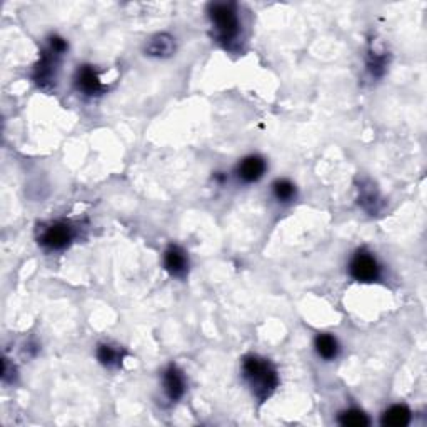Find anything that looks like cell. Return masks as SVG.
Segmentation results:
<instances>
[{"label":"cell","mask_w":427,"mask_h":427,"mask_svg":"<svg viewBox=\"0 0 427 427\" xmlns=\"http://www.w3.org/2000/svg\"><path fill=\"white\" fill-rule=\"evenodd\" d=\"M242 377L251 387L252 394L261 402H264L279 387V374L275 365L269 359L257 354H249L241 364Z\"/></svg>","instance_id":"1"},{"label":"cell","mask_w":427,"mask_h":427,"mask_svg":"<svg viewBox=\"0 0 427 427\" xmlns=\"http://www.w3.org/2000/svg\"><path fill=\"white\" fill-rule=\"evenodd\" d=\"M207 16L212 25L215 40L220 42L224 47L231 49L234 42L241 34V21L236 4L232 2H215L209 4Z\"/></svg>","instance_id":"2"},{"label":"cell","mask_w":427,"mask_h":427,"mask_svg":"<svg viewBox=\"0 0 427 427\" xmlns=\"http://www.w3.org/2000/svg\"><path fill=\"white\" fill-rule=\"evenodd\" d=\"M69 44L67 40L62 39L59 35H52L49 39V44L44 50H42L39 62H37L34 69V81L39 84L40 87L50 86L57 77V70L62 60L64 54L67 52Z\"/></svg>","instance_id":"3"},{"label":"cell","mask_w":427,"mask_h":427,"mask_svg":"<svg viewBox=\"0 0 427 427\" xmlns=\"http://www.w3.org/2000/svg\"><path fill=\"white\" fill-rule=\"evenodd\" d=\"M382 274V267L379 261L368 249H358L349 261V275L355 283L370 284L379 280Z\"/></svg>","instance_id":"4"},{"label":"cell","mask_w":427,"mask_h":427,"mask_svg":"<svg viewBox=\"0 0 427 427\" xmlns=\"http://www.w3.org/2000/svg\"><path fill=\"white\" fill-rule=\"evenodd\" d=\"M75 239V229L67 220H54L44 225L39 234V244L47 251H64Z\"/></svg>","instance_id":"5"},{"label":"cell","mask_w":427,"mask_h":427,"mask_svg":"<svg viewBox=\"0 0 427 427\" xmlns=\"http://www.w3.org/2000/svg\"><path fill=\"white\" fill-rule=\"evenodd\" d=\"M74 86L79 92L87 97L101 96L106 91V84L102 82L101 75H98L93 65H81L75 70Z\"/></svg>","instance_id":"6"},{"label":"cell","mask_w":427,"mask_h":427,"mask_svg":"<svg viewBox=\"0 0 427 427\" xmlns=\"http://www.w3.org/2000/svg\"><path fill=\"white\" fill-rule=\"evenodd\" d=\"M162 391L171 402H177L186 394L184 372L176 364L167 365L162 372Z\"/></svg>","instance_id":"7"},{"label":"cell","mask_w":427,"mask_h":427,"mask_svg":"<svg viewBox=\"0 0 427 427\" xmlns=\"http://www.w3.org/2000/svg\"><path fill=\"white\" fill-rule=\"evenodd\" d=\"M164 269H166L172 278H186L189 271V257L186 251L179 246H169L164 252Z\"/></svg>","instance_id":"8"},{"label":"cell","mask_w":427,"mask_h":427,"mask_svg":"<svg viewBox=\"0 0 427 427\" xmlns=\"http://www.w3.org/2000/svg\"><path fill=\"white\" fill-rule=\"evenodd\" d=\"M267 164L261 156H247L244 157L236 169V173L239 181H242L244 184H252L262 179V176L266 173Z\"/></svg>","instance_id":"9"},{"label":"cell","mask_w":427,"mask_h":427,"mask_svg":"<svg viewBox=\"0 0 427 427\" xmlns=\"http://www.w3.org/2000/svg\"><path fill=\"white\" fill-rule=\"evenodd\" d=\"M359 205L363 207L365 212L369 214H377L382 207V199L379 195V190L375 189L372 182L364 181L359 187Z\"/></svg>","instance_id":"10"},{"label":"cell","mask_w":427,"mask_h":427,"mask_svg":"<svg viewBox=\"0 0 427 427\" xmlns=\"http://www.w3.org/2000/svg\"><path fill=\"white\" fill-rule=\"evenodd\" d=\"M176 50V40L169 34H157L147 42L145 54L150 57H169Z\"/></svg>","instance_id":"11"},{"label":"cell","mask_w":427,"mask_h":427,"mask_svg":"<svg viewBox=\"0 0 427 427\" xmlns=\"http://www.w3.org/2000/svg\"><path fill=\"white\" fill-rule=\"evenodd\" d=\"M411 419H412V412L409 411V407L396 404L389 407L387 411H384V414L381 417V424L391 426V427H404L409 424Z\"/></svg>","instance_id":"12"},{"label":"cell","mask_w":427,"mask_h":427,"mask_svg":"<svg viewBox=\"0 0 427 427\" xmlns=\"http://www.w3.org/2000/svg\"><path fill=\"white\" fill-rule=\"evenodd\" d=\"M314 347H316L319 358H322L324 360H334L341 351L339 342L331 334H317L316 339H314Z\"/></svg>","instance_id":"13"},{"label":"cell","mask_w":427,"mask_h":427,"mask_svg":"<svg viewBox=\"0 0 427 427\" xmlns=\"http://www.w3.org/2000/svg\"><path fill=\"white\" fill-rule=\"evenodd\" d=\"M96 355H97L98 363H101L102 365H106V368H119L125 353L122 349H119L117 346L98 344L96 349Z\"/></svg>","instance_id":"14"},{"label":"cell","mask_w":427,"mask_h":427,"mask_svg":"<svg viewBox=\"0 0 427 427\" xmlns=\"http://www.w3.org/2000/svg\"><path fill=\"white\" fill-rule=\"evenodd\" d=\"M295 194H297V189H295L294 182H290L289 179H278L272 184V195L279 203H290V200L295 199Z\"/></svg>","instance_id":"15"},{"label":"cell","mask_w":427,"mask_h":427,"mask_svg":"<svg viewBox=\"0 0 427 427\" xmlns=\"http://www.w3.org/2000/svg\"><path fill=\"white\" fill-rule=\"evenodd\" d=\"M337 422H339L341 426H349V427H364L370 424V419L368 417V414H364L363 411L359 409H347L342 411L339 417H337Z\"/></svg>","instance_id":"16"},{"label":"cell","mask_w":427,"mask_h":427,"mask_svg":"<svg viewBox=\"0 0 427 427\" xmlns=\"http://www.w3.org/2000/svg\"><path fill=\"white\" fill-rule=\"evenodd\" d=\"M365 64H368V70L372 77H382L387 67V57L384 52H377V50L369 49Z\"/></svg>","instance_id":"17"},{"label":"cell","mask_w":427,"mask_h":427,"mask_svg":"<svg viewBox=\"0 0 427 427\" xmlns=\"http://www.w3.org/2000/svg\"><path fill=\"white\" fill-rule=\"evenodd\" d=\"M214 179L217 181V182H220V184H224V182L227 181V176H225V173H222V172H217V173H215V176H214Z\"/></svg>","instance_id":"18"}]
</instances>
